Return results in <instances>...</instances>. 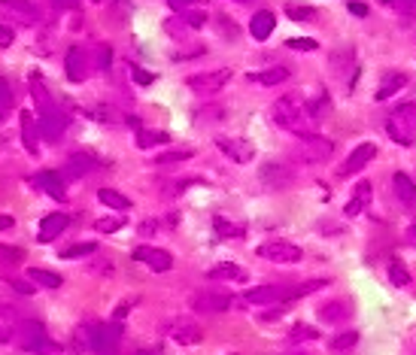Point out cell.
Segmentation results:
<instances>
[{"instance_id":"ffe728a7","label":"cell","mask_w":416,"mask_h":355,"mask_svg":"<svg viewBox=\"0 0 416 355\" xmlns=\"http://www.w3.org/2000/svg\"><path fill=\"white\" fill-rule=\"evenodd\" d=\"M347 316H352V303L350 301H328L319 307V319L328 322V325H338V322H343Z\"/></svg>"},{"instance_id":"6f0895ef","label":"cell","mask_w":416,"mask_h":355,"mask_svg":"<svg viewBox=\"0 0 416 355\" xmlns=\"http://www.w3.org/2000/svg\"><path fill=\"white\" fill-rule=\"evenodd\" d=\"M16 225V219H9V216H0V231H9Z\"/></svg>"},{"instance_id":"db71d44e","label":"cell","mask_w":416,"mask_h":355,"mask_svg":"<svg viewBox=\"0 0 416 355\" xmlns=\"http://www.w3.org/2000/svg\"><path fill=\"white\" fill-rule=\"evenodd\" d=\"M167 4L174 6V9H179V13H186V9H189L191 4H195V0H167Z\"/></svg>"},{"instance_id":"4fadbf2b","label":"cell","mask_w":416,"mask_h":355,"mask_svg":"<svg viewBox=\"0 0 416 355\" xmlns=\"http://www.w3.org/2000/svg\"><path fill=\"white\" fill-rule=\"evenodd\" d=\"M231 303H234V298H231L228 291H216V289H204L191 298V307L201 313H225V310H231Z\"/></svg>"},{"instance_id":"816d5d0a","label":"cell","mask_w":416,"mask_h":355,"mask_svg":"<svg viewBox=\"0 0 416 355\" xmlns=\"http://www.w3.org/2000/svg\"><path fill=\"white\" fill-rule=\"evenodd\" d=\"M131 73H134V79H137V83H140V85H149V83H152V79H155V76H152V73H146V70H140V67H134V70H131Z\"/></svg>"},{"instance_id":"8d00e7d4","label":"cell","mask_w":416,"mask_h":355,"mask_svg":"<svg viewBox=\"0 0 416 355\" xmlns=\"http://www.w3.org/2000/svg\"><path fill=\"white\" fill-rule=\"evenodd\" d=\"M213 228H216V234H219V237H228V240L243 237V228L234 225V222H228V219H222V216L213 219Z\"/></svg>"},{"instance_id":"4316f807","label":"cell","mask_w":416,"mask_h":355,"mask_svg":"<svg viewBox=\"0 0 416 355\" xmlns=\"http://www.w3.org/2000/svg\"><path fill=\"white\" fill-rule=\"evenodd\" d=\"M30 95H34V104H37V109H40V116H43V113H52V109H55V100L49 97L46 85L40 83L37 76H30Z\"/></svg>"},{"instance_id":"9a60e30c","label":"cell","mask_w":416,"mask_h":355,"mask_svg":"<svg viewBox=\"0 0 416 355\" xmlns=\"http://www.w3.org/2000/svg\"><path fill=\"white\" fill-rule=\"evenodd\" d=\"M88 64H91V58H88L85 49H79V46L70 49L67 58H64V73H67L70 83H83V79L88 76V70H91Z\"/></svg>"},{"instance_id":"5b68a950","label":"cell","mask_w":416,"mask_h":355,"mask_svg":"<svg viewBox=\"0 0 416 355\" xmlns=\"http://www.w3.org/2000/svg\"><path fill=\"white\" fill-rule=\"evenodd\" d=\"M258 182L271 191H286L295 182V170H292L286 161H265L258 167Z\"/></svg>"},{"instance_id":"f5cc1de1","label":"cell","mask_w":416,"mask_h":355,"mask_svg":"<svg viewBox=\"0 0 416 355\" xmlns=\"http://www.w3.org/2000/svg\"><path fill=\"white\" fill-rule=\"evenodd\" d=\"M350 13L362 18V16H368V6H364V4H359V0H352V4H350Z\"/></svg>"},{"instance_id":"7dc6e473","label":"cell","mask_w":416,"mask_h":355,"mask_svg":"<svg viewBox=\"0 0 416 355\" xmlns=\"http://www.w3.org/2000/svg\"><path fill=\"white\" fill-rule=\"evenodd\" d=\"M286 46H289V49H301V52H313V49H316V40H304V37H295V40H289Z\"/></svg>"},{"instance_id":"6da1fadb","label":"cell","mask_w":416,"mask_h":355,"mask_svg":"<svg viewBox=\"0 0 416 355\" xmlns=\"http://www.w3.org/2000/svg\"><path fill=\"white\" fill-rule=\"evenodd\" d=\"M271 119L277 121L280 128L292 131L295 137H310V134H316V119L310 116V109H307V104H304V97H298V95L280 97L277 104L271 107Z\"/></svg>"},{"instance_id":"f1b7e54d","label":"cell","mask_w":416,"mask_h":355,"mask_svg":"<svg viewBox=\"0 0 416 355\" xmlns=\"http://www.w3.org/2000/svg\"><path fill=\"white\" fill-rule=\"evenodd\" d=\"M392 191L404 200V204H413L416 200V186H413V179L408 174H395L392 176Z\"/></svg>"},{"instance_id":"7a4b0ae2","label":"cell","mask_w":416,"mask_h":355,"mask_svg":"<svg viewBox=\"0 0 416 355\" xmlns=\"http://www.w3.org/2000/svg\"><path fill=\"white\" fill-rule=\"evenodd\" d=\"M16 337H18V347L34 352V355H61V347L55 340H49L46 328L40 325V322H22Z\"/></svg>"},{"instance_id":"680465c9","label":"cell","mask_w":416,"mask_h":355,"mask_svg":"<svg viewBox=\"0 0 416 355\" xmlns=\"http://www.w3.org/2000/svg\"><path fill=\"white\" fill-rule=\"evenodd\" d=\"M134 355H155V352H149V349H140V352H134Z\"/></svg>"},{"instance_id":"9f6ffc18","label":"cell","mask_w":416,"mask_h":355,"mask_svg":"<svg viewBox=\"0 0 416 355\" xmlns=\"http://www.w3.org/2000/svg\"><path fill=\"white\" fill-rule=\"evenodd\" d=\"M76 4H79V0H55V6H58V9H73Z\"/></svg>"},{"instance_id":"ba28073f","label":"cell","mask_w":416,"mask_h":355,"mask_svg":"<svg viewBox=\"0 0 416 355\" xmlns=\"http://www.w3.org/2000/svg\"><path fill=\"white\" fill-rule=\"evenodd\" d=\"M0 22H16V25H37L40 9L30 0H0Z\"/></svg>"},{"instance_id":"277c9868","label":"cell","mask_w":416,"mask_h":355,"mask_svg":"<svg viewBox=\"0 0 416 355\" xmlns=\"http://www.w3.org/2000/svg\"><path fill=\"white\" fill-rule=\"evenodd\" d=\"M121 340V325L109 322V325H95L88 328V349L95 355H116Z\"/></svg>"},{"instance_id":"e0dca14e","label":"cell","mask_w":416,"mask_h":355,"mask_svg":"<svg viewBox=\"0 0 416 355\" xmlns=\"http://www.w3.org/2000/svg\"><path fill=\"white\" fill-rule=\"evenodd\" d=\"M70 225V219L64 212H49L46 219H40V228H37V240L40 243H52L58 234H64V228Z\"/></svg>"},{"instance_id":"5bb4252c","label":"cell","mask_w":416,"mask_h":355,"mask_svg":"<svg viewBox=\"0 0 416 355\" xmlns=\"http://www.w3.org/2000/svg\"><path fill=\"white\" fill-rule=\"evenodd\" d=\"M134 261H143V265H149L152 270H158V273L174 267V255H170L167 249H158V246H137L134 249Z\"/></svg>"},{"instance_id":"b9f144b4","label":"cell","mask_w":416,"mask_h":355,"mask_svg":"<svg viewBox=\"0 0 416 355\" xmlns=\"http://www.w3.org/2000/svg\"><path fill=\"white\" fill-rule=\"evenodd\" d=\"M13 109V88L4 76H0V119H6V113Z\"/></svg>"},{"instance_id":"ee69618b","label":"cell","mask_w":416,"mask_h":355,"mask_svg":"<svg viewBox=\"0 0 416 355\" xmlns=\"http://www.w3.org/2000/svg\"><path fill=\"white\" fill-rule=\"evenodd\" d=\"M179 18H182V22H186L189 28H204V25H207V13H204V9H186V13H182Z\"/></svg>"},{"instance_id":"681fc988","label":"cell","mask_w":416,"mask_h":355,"mask_svg":"<svg viewBox=\"0 0 416 355\" xmlns=\"http://www.w3.org/2000/svg\"><path fill=\"white\" fill-rule=\"evenodd\" d=\"M13 40H16V34H13V28H9V25H4V22H0V46H13Z\"/></svg>"},{"instance_id":"c3c4849f","label":"cell","mask_w":416,"mask_h":355,"mask_svg":"<svg viewBox=\"0 0 416 355\" xmlns=\"http://www.w3.org/2000/svg\"><path fill=\"white\" fill-rule=\"evenodd\" d=\"M9 286L16 291H22V295H34L37 291V282H28V279H9Z\"/></svg>"},{"instance_id":"d6a6232c","label":"cell","mask_w":416,"mask_h":355,"mask_svg":"<svg viewBox=\"0 0 416 355\" xmlns=\"http://www.w3.org/2000/svg\"><path fill=\"white\" fill-rule=\"evenodd\" d=\"M359 343V331H338L334 337L328 340V347H331V352H347V349H352Z\"/></svg>"},{"instance_id":"d4e9b609","label":"cell","mask_w":416,"mask_h":355,"mask_svg":"<svg viewBox=\"0 0 416 355\" xmlns=\"http://www.w3.org/2000/svg\"><path fill=\"white\" fill-rule=\"evenodd\" d=\"M289 79V67H268V70H258V73H249V83H258V85H280Z\"/></svg>"},{"instance_id":"8992f818","label":"cell","mask_w":416,"mask_h":355,"mask_svg":"<svg viewBox=\"0 0 416 355\" xmlns=\"http://www.w3.org/2000/svg\"><path fill=\"white\" fill-rule=\"evenodd\" d=\"M240 301H243V303H252V307L289 303V301H292V286H280V282H271V286H256V289H249Z\"/></svg>"},{"instance_id":"e575fe53","label":"cell","mask_w":416,"mask_h":355,"mask_svg":"<svg viewBox=\"0 0 416 355\" xmlns=\"http://www.w3.org/2000/svg\"><path fill=\"white\" fill-rule=\"evenodd\" d=\"M167 140H170V134H165V131H140L137 146L140 149H152V146H165Z\"/></svg>"},{"instance_id":"ab89813d","label":"cell","mask_w":416,"mask_h":355,"mask_svg":"<svg viewBox=\"0 0 416 355\" xmlns=\"http://www.w3.org/2000/svg\"><path fill=\"white\" fill-rule=\"evenodd\" d=\"M186 158H191V149H177V152H165V155H158L155 164L158 167H170V164H179V161H186Z\"/></svg>"},{"instance_id":"d6986e66","label":"cell","mask_w":416,"mask_h":355,"mask_svg":"<svg viewBox=\"0 0 416 355\" xmlns=\"http://www.w3.org/2000/svg\"><path fill=\"white\" fill-rule=\"evenodd\" d=\"M37 186L46 191L49 198H55V200H64L67 198V188H64V176L55 174V170H40L37 174Z\"/></svg>"},{"instance_id":"8fae6325","label":"cell","mask_w":416,"mask_h":355,"mask_svg":"<svg viewBox=\"0 0 416 355\" xmlns=\"http://www.w3.org/2000/svg\"><path fill=\"white\" fill-rule=\"evenodd\" d=\"M301 158L307 161V164H316V161H328L331 152H334V143L328 137H319V134H310V137H301Z\"/></svg>"},{"instance_id":"7402d4cb","label":"cell","mask_w":416,"mask_h":355,"mask_svg":"<svg viewBox=\"0 0 416 355\" xmlns=\"http://www.w3.org/2000/svg\"><path fill=\"white\" fill-rule=\"evenodd\" d=\"M408 85V73H386L380 79V85H377V100H389L392 95H398V91Z\"/></svg>"},{"instance_id":"30bf717a","label":"cell","mask_w":416,"mask_h":355,"mask_svg":"<svg viewBox=\"0 0 416 355\" xmlns=\"http://www.w3.org/2000/svg\"><path fill=\"white\" fill-rule=\"evenodd\" d=\"M167 337L177 340L179 347H195V343L204 340V331H201L198 322L179 316V319H174V322H167Z\"/></svg>"},{"instance_id":"83f0119b","label":"cell","mask_w":416,"mask_h":355,"mask_svg":"<svg viewBox=\"0 0 416 355\" xmlns=\"http://www.w3.org/2000/svg\"><path fill=\"white\" fill-rule=\"evenodd\" d=\"M304 104H307V109H310V116L313 119H326L328 113H331V100H328V95H326V91H313V95L307 97V100H304Z\"/></svg>"},{"instance_id":"d590c367","label":"cell","mask_w":416,"mask_h":355,"mask_svg":"<svg viewBox=\"0 0 416 355\" xmlns=\"http://www.w3.org/2000/svg\"><path fill=\"white\" fill-rule=\"evenodd\" d=\"M213 25H216V30H219V34L228 40V43H234V40L240 37V28H237V22H231L228 16H216V18H213Z\"/></svg>"},{"instance_id":"836d02e7","label":"cell","mask_w":416,"mask_h":355,"mask_svg":"<svg viewBox=\"0 0 416 355\" xmlns=\"http://www.w3.org/2000/svg\"><path fill=\"white\" fill-rule=\"evenodd\" d=\"M22 140H25V149L30 155H37V128H34V116L30 113H22Z\"/></svg>"},{"instance_id":"52a82bcc","label":"cell","mask_w":416,"mask_h":355,"mask_svg":"<svg viewBox=\"0 0 416 355\" xmlns=\"http://www.w3.org/2000/svg\"><path fill=\"white\" fill-rule=\"evenodd\" d=\"M258 258H268L273 261V265H295V261H301V246H295V243H286V240H268L261 243V246L256 249Z\"/></svg>"},{"instance_id":"2e32d148","label":"cell","mask_w":416,"mask_h":355,"mask_svg":"<svg viewBox=\"0 0 416 355\" xmlns=\"http://www.w3.org/2000/svg\"><path fill=\"white\" fill-rule=\"evenodd\" d=\"M374 155H377V146H374V143H362V146H356V149L350 152V158L338 167V174H340V176H352V174H359V170L368 167V161H371Z\"/></svg>"},{"instance_id":"484cf974","label":"cell","mask_w":416,"mask_h":355,"mask_svg":"<svg viewBox=\"0 0 416 355\" xmlns=\"http://www.w3.org/2000/svg\"><path fill=\"white\" fill-rule=\"evenodd\" d=\"M207 279H213V282H222V279L243 282V279H246V270L237 267V265H216V267L207 270Z\"/></svg>"},{"instance_id":"f907efd6","label":"cell","mask_w":416,"mask_h":355,"mask_svg":"<svg viewBox=\"0 0 416 355\" xmlns=\"http://www.w3.org/2000/svg\"><path fill=\"white\" fill-rule=\"evenodd\" d=\"M383 4H395L404 13H416V0H383Z\"/></svg>"},{"instance_id":"f6af8a7d","label":"cell","mask_w":416,"mask_h":355,"mask_svg":"<svg viewBox=\"0 0 416 355\" xmlns=\"http://www.w3.org/2000/svg\"><path fill=\"white\" fill-rule=\"evenodd\" d=\"M109 61H113L109 46H95V70H109Z\"/></svg>"},{"instance_id":"74e56055","label":"cell","mask_w":416,"mask_h":355,"mask_svg":"<svg viewBox=\"0 0 416 355\" xmlns=\"http://www.w3.org/2000/svg\"><path fill=\"white\" fill-rule=\"evenodd\" d=\"M97 252V243H73V246H67L61 252V258H85V255H95Z\"/></svg>"},{"instance_id":"f35d334b","label":"cell","mask_w":416,"mask_h":355,"mask_svg":"<svg viewBox=\"0 0 416 355\" xmlns=\"http://www.w3.org/2000/svg\"><path fill=\"white\" fill-rule=\"evenodd\" d=\"M286 13H289V18H295V22H313V18H316V9L304 6V4H289Z\"/></svg>"},{"instance_id":"44dd1931","label":"cell","mask_w":416,"mask_h":355,"mask_svg":"<svg viewBox=\"0 0 416 355\" xmlns=\"http://www.w3.org/2000/svg\"><path fill=\"white\" fill-rule=\"evenodd\" d=\"M371 198H374V186L371 182H359L356 191H352V198L347 200V216H359L371 207Z\"/></svg>"},{"instance_id":"ac0fdd59","label":"cell","mask_w":416,"mask_h":355,"mask_svg":"<svg viewBox=\"0 0 416 355\" xmlns=\"http://www.w3.org/2000/svg\"><path fill=\"white\" fill-rule=\"evenodd\" d=\"M64 128H67V116L61 113L58 107L52 109V113H43V116H40V134H43L49 143H55V140L64 134Z\"/></svg>"},{"instance_id":"bcb514c9","label":"cell","mask_w":416,"mask_h":355,"mask_svg":"<svg viewBox=\"0 0 416 355\" xmlns=\"http://www.w3.org/2000/svg\"><path fill=\"white\" fill-rule=\"evenodd\" d=\"M121 225H125V219H97L95 231H100V234H113V231H119Z\"/></svg>"},{"instance_id":"11a10c76","label":"cell","mask_w":416,"mask_h":355,"mask_svg":"<svg viewBox=\"0 0 416 355\" xmlns=\"http://www.w3.org/2000/svg\"><path fill=\"white\" fill-rule=\"evenodd\" d=\"M128 310H131V301H121V303H119V310H116V316H113V319H116V322H119V319H125V316H128Z\"/></svg>"},{"instance_id":"9c48e42d","label":"cell","mask_w":416,"mask_h":355,"mask_svg":"<svg viewBox=\"0 0 416 355\" xmlns=\"http://www.w3.org/2000/svg\"><path fill=\"white\" fill-rule=\"evenodd\" d=\"M231 79V70L228 67H219V70H207V73H195L186 79V88H191L195 95H216L219 88H225Z\"/></svg>"},{"instance_id":"cb8c5ba5","label":"cell","mask_w":416,"mask_h":355,"mask_svg":"<svg viewBox=\"0 0 416 355\" xmlns=\"http://www.w3.org/2000/svg\"><path fill=\"white\" fill-rule=\"evenodd\" d=\"M249 34L256 40H268L273 34V13H268V9H261V13L252 16L249 22Z\"/></svg>"},{"instance_id":"91938a15","label":"cell","mask_w":416,"mask_h":355,"mask_svg":"<svg viewBox=\"0 0 416 355\" xmlns=\"http://www.w3.org/2000/svg\"><path fill=\"white\" fill-rule=\"evenodd\" d=\"M237 4H249V0H237Z\"/></svg>"},{"instance_id":"7bdbcfd3","label":"cell","mask_w":416,"mask_h":355,"mask_svg":"<svg viewBox=\"0 0 416 355\" xmlns=\"http://www.w3.org/2000/svg\"><path fill=\"white\" fill-rule=\"evenodd\" d=\"M289 340L292 343H301V340H319V331L316 328H310V325H295L289 334Z\"/></svg>"},{"instance_id":"4dcf8cb0","label":"cell","mask_w":416,"mask_h":355,"mask_svg":"<svg viewBox=\"0 0 416 355\" xmlns=\"http://www.w3.org/2000/svg\"><path fill=\"white\" fill-rule=\"evenodd\" d=\"M331 70L338 76H347L350 70H352V46H340L338 52L331 55Z\"/></svg>"},{"instance_id":"7c38bea8","label":"cell","mask_w":416,"mask_h":355,"mask_svg":"<svg viewBox=\"0 0 416 355\" xmlns=\"http://www.w3.org/2000/svg\"><path fill=\"white\" fill-rule=\"evenodd\" d=\"M216 146L225 152V158L234 161V164H249V161L256 158V149L243 137H216Z\"/></svg>"},{"instance_id":"1f68e13d","label":"cell","mask_w":416,"mask_h":355,"mask_svg":"<svg viewBox=\"0 0 416 355\" xmlns=\"http://www.w3.org/2000/svg\"><path fill=\"white\" fill-rule=\"evenodd\" d=\"M97 200L104 207H109V210H131V200L125 195H119L116 188H100L97 191Z\"/></svg>"},{"instance_id":"f546056e","label":"cell","mask_w":416,"mask_h":355,"mask_svg":"<svg viewBox=\"0 0 416 355\" xmlns=\"http://www.w3.org/2000/svg\"><path fill=\"white\" fill-rule=\"evenodd\" d=\"M28 279L37 282V286H43V289H58L61 282H64L55 270H46V267H30L28 270Z\"/></svg>"},{"instance_id":"3957f363","label":"cell","mask_w":416,"mask_h":355,"mask_svg":"<svg viewBox=\"0 0 416 355\" xmlns=\"http://www.w3.org/2000/svg\"><path fill=\"white\" fill-rule=\"evenodd\" d=\"M386 131L392 140H398L401 146H410L416 137V104H401L386 121Z\"/></svg>"},{"instance_id":"603a6c76","label":"cell","mask_w":416,"mask_h":355,"mask_svg":"<svg viewBox=\"0 0 416 355\" xmlns=\"http://www.w3.org/2000/svg\"><path fill=\"white\" fill-rule=\"evenodd\" d=\"M91 167H95V158L85 155V152H76V155H70V161L64 164V179H79V176H85Z\"/></svg>"},{"instance_id":"60d3db41","label":"cell","mask_w":416,"mask_h":355,"mask_svg":"<svg viewBox=\"0 0 416 355\" xmlns=\"http://www.w3.org/2000/svg\"><path fill=\"white\" fill-rule=\"evenodd\" d=\"M389 279H392V286H398V289L410 286V273H408V267H404L401 261H395V265L389 267Z\"/></svg>"}]
</instances>
